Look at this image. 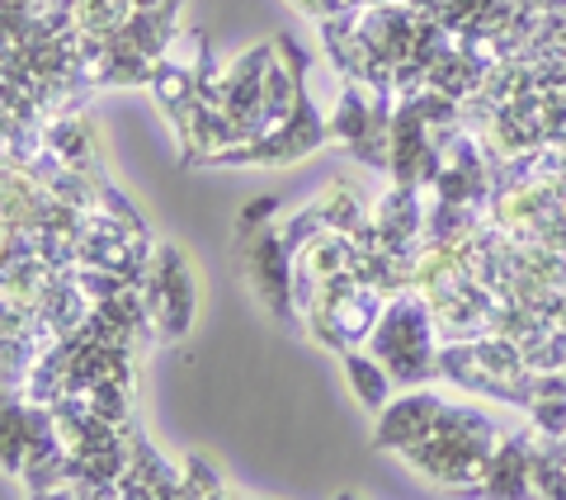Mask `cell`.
<instances>
[{"instance_id": "4fadbf2b", "label": "cell", "mask_w": 566, "mask_h": 500, "mask_svg": "<svg viewBox=\"0 0 566 500\" xmlns=\"http://www.w3.org/2000/svg\"><path fill=\"white\" fill-rule=\"evenodd\" d=\"M180 481L185 472L175 468L170 458H161V449L133 425V449H128V472L118 477V500H180Z\"/></svg>"}, {"instance_id": "603a6c76", "label": "cell", "mask_w": 566, "mask_h": 500, "mask_svg": "<svg viewBox=\"0 0 566 500\" xmlns=\"http://www.w3.org/2000/svg\"><path fill=\"white\" fill-rule=\"evenodd\" d=\"M289 6L297 10V14H307V20H335V14H354V10H364L368 0H289Z\"/></svg>"}, {"instance_id": "ac0fdd59", "label": "cell", "mask_w": 566, "mask_h": 500, "mask_svg": "<svg viewBox=\"0 0 566 500\" xmlns=\"http://www.w3.org/2000/svg\"><path fill=\"white\" fill-rule=\"evenodd\" d=\"M312 208H316V218H322L326 231H345V237H354V231L374 218V204H368L364 189L354 180H345V175H335V180L312 199Z\"/></svg>"}, {"instance_id": "5b68a950", "label": "cell", "mask_w": 566, "mask_h": 500, "mask_svg": "<svg viewBox=\"0 0 566 500\" xmlns=\"http://www.w3.org/2000/svg\"><path fill=\"white\" fill-rule=\"evenodd\" d=\"M237 260H241V274L251 283V293L260 298V308L274 321H283V326H303V312L293 302L297 250L283 237V218L251 231V237H237Z\"/></svg>"}, {"instance_id": "30bf717a", "label": "cell", "mask_w": 566, "mask_h": 500, "mask_svg": "<svg viewBox=\"0 0 566 500\" xmlns=\"http://www.w3.org/2000/svg\"><path fill=\"white\" fill-rule=\"evenodd\" d=\"M444 397H439L434 387H401V397H392L382 410H378V420H374V444L382 454H406V449H416L420 439H430L434 435V425L439 416H444Z\"/></svg>"}, {"instance_id": "d4e9b609", "label": "cell", "mask_w": 566, "mask_h": 500, "mask_svg": "<svg viewBox=\"0 0 566 500\" xmlns=\"http://www.w3.org/2000/svg\"><path fill=\"white\" fill-rule=\"evenodd\" d=\"M161 6H185V0H133V10H161Z\"/></svg>"}, {"instance_id": "52a82bcc", "label": "cell", "mask_w": 566, "mask_h": 500, "mask_svg": "<svg viewBox=\"0 0 566 500\" xmlns=\"http://www.w3.org/2000/svg\"><path fill=\"white\" fill-rule=\"evenodd\" d=\"M326 142H335V137H331V118H322L316 100L307 95V85H303L293 118L283 123L279 133L260 137V142H241V147L222 152L218 160H212V166H270V170H279V166H297V160L316 156V152L326 147Z\"/></svg>"}, {"instance_id": "cb8c5ba5", "label": "cell", "mask_w": 566, "mask_h": 500, "mask_svg": "<svg viewBox=\"0 0 566 500\" xmlns=\"http://www.w3.org/2000/svg\"><path fill=\"white\" fill-rule=\"evenodd\" d=\"M316 231H326V227H322V218H316L312 204H307L303 212H293V218H283V237H289L293 250H303V246L316 237Z\"/></svg>"}, {"instance_id": "ba28073f", "label": "cell", "mask_w": 566, "mask_h": 500, "mask_svg": "<svg viewBox=\"0 0 566 500\" xmlns=\"http://www.w3.org/2000/svg\"><path fill=\"white\" fill-rule=\"evenodd\" d=\"M354 246L420 256L424 250V185H397L374 204V218L354 231Z\"/></svg>"}, {"instance_id": "e0dca14e", "label": "cell", "mask_w": 566, "mask_h": 500, "mask_svg": "<svg viewBox=\"0 0 566 500\" xmlns=\"http://www.w3.org/2000/svg\"><path fill=\"white\" fill-rule=\"evenodd\" d=\"M340 368H345V383H349V392H354V402H359L364 410H374V416L397 397V378L387 373V364H382L368 345L345 350V354H340Z\"/></svg>"}, {"instance_id": "9a60e30c", "label": "cell", "mask_w": 566, "mask_h": 500, "mask_svg": "<svg viewBox=\"0 0 566 500\" xmlns=\"http://www.w3.org/2000/svg\"><path fill=\"white\" fill-rule=\"evenodd\" d=\"M185 39V33H180ZM203 58H208V48L199 43V52L193 58H185L180 43H175L161 62H156L151 71V81H147V91L156 100V110H161L170 118V128H175V118H180L193 100H199V85H203Z\"/></svg>"}, {"instance_id": "8fae6325", "label": "cell", "mask_w": 566, "mask_h": 500, "mask_svg": "<svg viewBox=\"0 0 566 500\" xmlns=\"http://www.w3.org/2000/svg\"><path fill=\"white\" fill-rule=\"evenodd\" d=\"M274 58H279V48H274V43H255L251 52H241V58L222 71L218 104H222L227 114H232V123L245 133V142H251L255 123H260V110H264V91H270Z\"/></svg>"}, {"instance_id": "7a4b0ae2", "label": "cell", "mask_w": 566, "mask_h": 500, "mask_svg": "<svg viewBox=\"0 0 566 500\" xmlns=\"http://www.w3.org/2000/svg\"><path fill=\"white\" fill-rule=\"evenodd\" d=\"M439 345L444 341H439L434 308L416 289L387 298L378 326L368 335V350L387 364L397 387H430L439 378Z\"/></svg>"}, {"instance_id": "5bb4252c", "label": "cell", "mask_w": 566, "mask_h": 500, "mask_svg": "<svg viewBox=\"0 0 566 500\" xmlns=\"http://www.w3.org/2000/svg\"><path fill=\"white\" fill-rule=\"evenodd\" d=\"M476 491H482V496H501V500L534 496V430L501 435V444L491 449L486 468H482Z\"/></svg>"}, {"instance_id": "6da1fadb", "label": "cell", "mask_w": 566, "mask_h": 500, "mask_svg": "<svg viewBox=\"0 0 566 500\" xmlns=\"http://www.w3.org/2000/svg\"><path fill=\"white\" fill-rule=\"evenodd\" d=\"M495 444H501V430H495V420L486 410H476L468 402H449L444 416L434 425V435L420 439L416 449H406L401 458H406V468H416L424 481L476 491Z\"/></svg>"}, {"instance_id": "d6986e66", "label": "cell", "mask_w": 566, "mask_h": 500, "mask_svg": "<svg viewBox=\"0 0 566 500\" xmlns=\"http://www.w3.org/2000/svg\"><path fill=\"white\" fill-rule=\"evenodd\" d=\"M297 260L307 264V270L316 279H335V274H345L349 270V260H354V237H345V231H316V237L297 250Z\"/></svg>"}, {"instance_id": "8992f818", "label": "cell", "mask_w": 566, "mask_h": 500, "mask_svg": "<svg viewBox=\"0 0 566 500\" xmlns=\"http://www.w3.org/2000/svg\"><path fill=\"white\" fill-rule=\"evenodd\" d=\"M142 298H147L156 341H185L199 316V279H193L185 250L175 241L151 246V264L142 274Z\"/></svg>"}, {"instance_id": "7c38bea8", "label": "cell", "mask_w": 566, "mask_h": 500, "mask_svg": "<svg viewBox=\"0 0 566 500\" xmlns=\"http://www.w3.org/2000/svg\"><path fill=\"white\" fill-rule=\"evenodd\" d=\"M175 133L185 142V166H212L222 152H232L245 142V133L232 123V114H227L218 100H203V95L175 118Z\"/></svg>"}, {"instance_id": "2e32d148", "label": "cell", "mask_w": 566, "mask_h": 500, "mask_svg": "<svg viewBox=\"0 0 566 500\" xmlns=\"http://www.w3.org/2000/svg\"><path fill=\"white\" fill-rule=\"evenodd\" d=\"M43 147L57 156V160H66V166L104 175V170H99V137H95V123L81 114V100L43 118Z\"/></svg>"}, {"instance_id": "44dd1931", "label": "cell", "mask_w": 566, "mask_h": 500, "mask_svg": "<svg viewBox=\"0 0 566 500\" xmlns=\"http://www.w3.org/2000/svg\"><path fill=\"white\" fill-rule=\"evenodd\" d=\"M180 472H185V481H180V496H185V500H208V496H222V472L212 468V462H208L203 454H185Z\"/></svg>"}, {"instance_id": "277c9868", "label": "cell", "mask_w": 566, "mask_h": 500, "mask_svg": "<svg viewBox=\"0 0 566 500\" xmlns=\"http://www.w3.org/2000/svg\"><path fill=\"white\" fill-rule=\"evenodd\" d=\"M382 308H387V298L374 289V283H364L354 270H345V274L322 283V298H316V308L303 316V326L316 345L345 354V350L368 345Z\"/></svg>"}, {"instance_id": "7402d4cb", "label": "cell", "mask_w": 566, "mask_h": 500, "mask_svg": "<svg viewBox=\"0 0 566 500\" xmlns=\"http://www.w3.org/2000/svg\"><path fill=\"white\" fill-rule=\"evenodd\" d=\"M279 218H283V199H279V194H260V199L241 204V212H237V237H251V231L270 227Z\"/></svg>"}, {"instance_id": "9c48e42d", "label": "cell", "mask_w": 566, "mask_h": 500, "mask_svg": "<svg viewBox=\"0 0 566 500\" xmlns=\"http://www.w3.org/2000/svg\"><path fill=\"white\" fill-rule=\"evenodd\" d=\"M444 137L430 118L416 110V100H397V118H392V156H387V175L397 185H434L439 175V152Z\"/></svg>"}, {"instance_id": "ffe728a7", "label": "cell", "mask_w": 566, "mask_h": 500, "mask_svg": "<svg viewBox=\"0 0 566 500\" xmlns=\"http://www.w3.org/2000/svg\"><path fill=\"white\" fill-rule=\"evenodd\" d=\"M71 14L85 33H118L133 14V0H71Z\"/></svg>"}, {"instance_id": "3957f363", "label": "cell", "mask_w": 566, "mask_h": 500, "mask_svg": "<svg viewBox=\"0 0 566 500\" xmlns=\"http://www.w3.org/2000/svg\"><path fill=\"white\" fill-rule=\"evenodd\" d=\"M331 118V137L340 147L364 160L368 170H387L392 156V118H397V95L382 91L374 81H340Z\"/></svg>"}]
</instances>
